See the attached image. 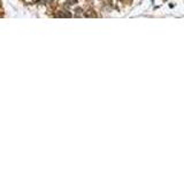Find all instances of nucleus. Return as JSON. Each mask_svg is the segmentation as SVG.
Returning a JSON list of instances; mask_svg holds the SVG:
<instances>
[{"mask_svg":"<svg viewBox=\"0 0 184 172\" xmlns=\"http://www.w3.org/2000/svg\"><path fill=\"white\" fill-rule=\"evenodd\" d=\"M58 17H71V14L68 12H65V13H59L57 14Z\"/></svg>","mask_w":184,"mask_h":172,"instance_id":"1","label":"nucleus"},{"mask_svg":"<svg viewBox=\"0 0 184 172\" xmlns=\"http://www.w3.org/2000/svg\"><path fill=\"white\" fill-rule=\"evenodd\" d=\"M67 2H68V5H74L77 2V0H67Z\"/></svg>","mask_w":184,"mask_h":172,"instance_id":"2","label":"nucleus"}]
</instances>
